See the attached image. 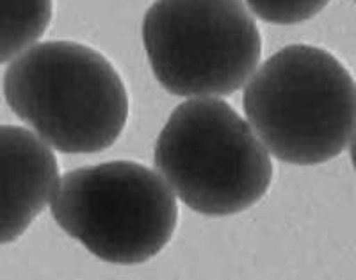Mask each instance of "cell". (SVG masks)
Wrapping results in <instances>:
<instances>
[{"mask_svg": "<svg viewBox=\"0 0 356 280\" xmlns=\"http://www.w3.org/2000/svg\"><path fill=\"white\" fill-rule=\"evenodd\" d=\"M332 0H244L246 8L264 22L278 25L301 24L319 15Z\"/></svg>", "mask_w": 356, "mask_h": 280, "instance_id": "obj_8", "label": "cell"}, {"mask_svg": "<svg viewBox=\"0 0 356 280\" xmlns=\"http://www.w3.org/2000/svg\"><path fill=\"white\" fill-rule=\"evenodd\" d=\"M52 0H0V65L33 47L52 22Z\"/></svg>", "mask_w": 356, "mask_h": 280, "instance_id": "obj_7", "label": "cell"}, {"mask_svg": "<svg viewBox=\"0 0 356 280\" xmlns=\"http://www.w3.org/2000/svg\"><path fill=\"white\" fill-rule=\"evenodd\" d=\"M143 43L159 84L177 97H227L262 56V38L244 0H155Z\"/></svg>", "mask_w": 356, "mask_h": 280, "instance_id": "obj_5", "label": "cell"}, {"mask_svg": "<svg viewBox=\"0 0 356 280\" xmlns=\"http://www.w3.org/2000/svg\"><path fill=\"white\" fill-rule=\"evenodd\" d=\"M50 211L88 252L113 264H141L175 234L178 203L157 171L130 161L84 166L59 179Z\"/></svg>", "mask_w": 356, "mask_h": 280, "instance_id": "obj_4", "label": "cell"}, {"mask_svg": "<svg viewBox=\"0 0 356 280\" xmlns=\"http://www.w3.org/2000/svg\"><path fill=\"white\" fill-rule=\"evenodd\" d=\"M154 163L175 199L205 216L253 208L273 180L269 152L239 113L216 97L193 98L171 113Z\"/></svg>", "mask_w": 356, "mask_h": 280, "instance_id": "obj_3", "label": "cell"}, {"mask_svg": "<svg viewBox=\"0 0 356 280\" xmlns=\"http://www.w3.org/2000/svg\"><path fill=\"white\" fill-rule=\"evenodd\" d=\"M356 88L335 56L289 45L251 73L244 113L269 154L314 166L348 150L355 136Z\"/></svg>", "mask_w": 356, "mask_h": 280, "instance_id": "obj_2", "label": "cell"}, {"mask_svg": "<svg viewBox=\"0 0 356 280\" xmlns=\"http://www.w3.org/2000/svg\"><path fill=\"white\" fill-rule=\"evenodd\" d=\"M57 182L56 154L40 136L0 125V244L25 234L50 203Z\"/></svg>", "mask_w": 356, "mask_h": 280, "instance_id": "obj_6", "label": "cell"}, {"mask_svg": "<svg viewBox=\"0 0 356 280\" xmlns=\"http://www.w3.org/2000/svg\"><path fill=\"white\" fill-rule=\"evenodd\" d=\"M4 97L13 113L63 154H95L129 120L123 79L100 52L75 41H44L9 65Z\"/></svg>", "mask_w": 356, "mask_h": 280, "instance_id": "obj_1", "label": "cell"}]
</instances>
